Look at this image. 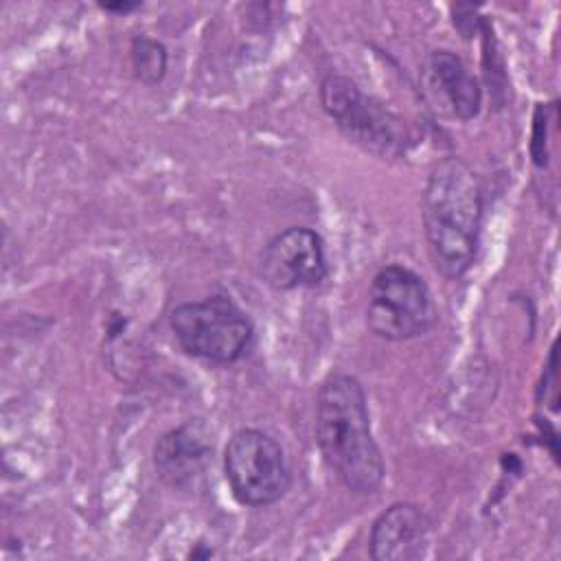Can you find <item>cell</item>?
<instances>
[{"label": "cell", "mask_w": 561, "mask_h": 561, "mask_svg": "<svg viewBox=\"0 0 561 561\" xmlns=\"http://www.w3.org/2000/svg\"><path fill=\"white\" fill-rule=\"evenodd\" d=\"M421 77L436 107L449 110V114L460 121H471L480 114V83L456 53L445 48L432 50L423 61Z\"/></svg>", "instance_id": "cell-10"}, {"label": "cell", "mask_w": 561, "mask_h": 561, "mask_svg": "<svg viewBox=\"0 0 561 561\" xmlns=\"http://www.w3.org/2000/svg\"><path fill=\"white\" fill-rule=\"evenodd\" d=\"M259 270L263 280L276 291L316 287L329 274L324 241L313 228H285L265 243Z\"/></svg>", "instance_id": "cell-7"}, {"label": "cell", "mask_w": 561, "mask_h": 561, "mask_svg": "<svg viewBox=\"0 0 561 561\" xmlns=\"http://www.w3.org/2000/svg\"><path fill=\"white\" fill-rule=\"evenodd\" d=\"M140 7H142L140 2H105V4H101V9L107 13H131Z\"/></svg>", "instance_id": "cell-12"}, {"label": "cell", "mask_w": 561, "mask_h": 561, "mask_svg": "<svg viewBox=\"0 0 561 561\" xmlns=\"http://www.w3.org/2000/svg\"><path fill=\"white\" fill-rule=\"evenodd\" d=\"M316 443L351 493L370 495L381 486L386 467L370 432L366 392L355 377L333 373L322 381L316 397Z\"/></svg>", "instance_id": "cell-1"}, {"label": "cell", "mask_w": 561, "mask_h": 561, "mask_svg": "<svg viewBox=\"0 0 561 561\" xmlns=\"http://www.w3.org/2000/svg\"><path fill=\"white\" fill-rule=\"evenodd\" d=\"M169 327L186 355L213 364L241 359L254 335L248 313L226 296H210L173 307Z\"/></svg>", "instance_id": "cell-4"}, {"label": "cell", "mask_w": 561, "mask_h": 561, "mask_svg": "<svg viewBox=\"0 0 561 561\" xmlns=\"http://www.w3.org/2000/svg\"><path fill=\"white\" fill-rule=\"evenodd\" d=\"M215 454V434L204 419H188L164 432L153 445L158 478L175 491H195L206 482Z\"/></svg>", "instance_id": "cell-8"}, {"label": "cell", "mask_w": 561, "mask_h": 561, "mask_svg": "<svg viewBox=\"0 0 561 561\" xmlns=\"http://www.w3.org/2000/svg\"><path fill=\"white\" fill-rule=\"evenodd\" d=\"M430 533L432 519L421 506L397 502L373 522L370 557L375 561H416L427 552Z\"/></svg>", "instance_id": "cell-9"}, {"label": "cell", "mask_w": 561, "mask_h": 561, "mask_svg": "<svg viewBox=\"0 0 561 561\" xmlns=\"http://www.w3.org/2000/svg\"><path fill=\"white\" fill-rule=\"evenodd\" d=\"M436 305L427 283L410 267L383 265L370 280L366 327L381 340L403 342L427 333L436 322Z\"/></svg>", "instance_id": "cell-5"}, {"label": "cell", "mask_w": 561, "mask_h": 561, "mask_svg": "<svg viewBox=\"0 0 561 561\" xmlns=\"http://www.w3.org/2000/svg\"><path fill=\"white\" fill-rule=\"evenodd\" d=\"M224 476L232 497L252 508L276 504L291 484L283 445L256 427L237 430L224 449Z\"/></svg>", "instance_id": "cell-6"}, {"label": "cell", "mask_w": 561, "mask_h": 561, "mask_svg": "<svg viewBox=\"0 0 561 561\" xmlns=\"http://www.w3.org/2000/svg\"><path fill=\"white\" fill-rule=\"evenodd\" d=\"M131 57V70L134 77L145 85H158L169 66V53L167 46L149 35H136L129 46Z\"/></svg>", "instance_id": "cell-11"}, {"label": "cell", "mask_w": 561, "mask_h": 561, "mask_svg": "<svg viewBox=\"0 0 561 561\" xmlns=\"http://www.w3.org/2000/svg\"><path fill=\"white\" fill-rule=\"evenodd\" d=\"M482 186L476 171L456 156L438 160L423 191V228L434 267L449 280L471 267L482 226Z\"/></svg>", "instance_id": "cell-2"}, {"label": "cell", "mask_w": 561, "mask_h": 561, "mask_svg": "<svg viewBox=\"0 0 561 561\" xmlns=\"http://www.w3.org/2000/svg\"><path fill=\"white\" fill-rule=\"evenodd\" d=\"M320 103L335 127L364 151L394 160L410 145L405 123L383 103L362 92L346 75H327L320 83Z\"/></svg>", "instance_id": "cell-3"}]
</instances>
